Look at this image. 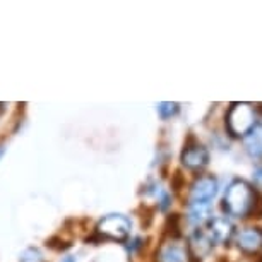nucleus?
I'll return each instance as SVG.
<instances>
[{
  "instance_id": "7",
  "label": "nucleus",
  "mask_w": 262,
  "mask_h": 262,
  "mask_svg": "<svg viewBox=\"0 0 262 262\" xmlns=\"http://www.w3.org/2000/svg\"><path fill=\"white\" fill-rule=\"evenodd\" d=\"M212 247H214V242H212L209 233H206L202 230H195L189 240L190 260L199 262L201 259H204V257H207L212 252Z\"/></svg>"
},
{
  "instance_id": "14",
  "label": "nucleus",
  "mask_w": 262,
  "mask_h": 262,
  "mask_svg": "<svg viewBox=\"0 0 262 262\" xmlns=\"http://www.w3.org/2000/svg\"><path fill=\"white\" fill-rule=\"evenodd\" d=\"M21 262H41V255L36 249H28L21 255Z\"/></svg>"
},
{
  "instance_id": "6",
  "label": "nucleus",
  "mask_w": 262,
  "mask_h": 262,
  "mask_svg": "<svg viewBox=\"0 0 262 262\" xmlns=\"http://www.w3.org/2000/svg\"><path fill=\"white\" fill-rule=\"evenodd\" d=\"M235 244L244 254H257L262 250V228L249 226V228L240 230L235 235Z\"/></svg>"
},
{
  "instance_id": "10",
  "label": "nucleus",
  "mask_w": 262,
  "mask_h": 262,
  "mask_svg": "<svg viewBox=\"0 0 262 262\" xmlns=\"http://www.w3.org/2000/svg\"><path fill=\"white\" fill-rule=\"evenodd\" d=\"M245 149L252 158H262V123H257L245 136Z\"/></svg>"
},
{
  "instance_id": "3",
  "label": "nucleus",
  "mask_w": 262,
  "mask_h": 262,
  "mask_svg": "<svg viewBox=\"0 0 262 262\" xmlns=\"http://www.w3.org/2000/svg\"><path fill=\"white\" fill-rule=\"evenodd\" d=\"M96 231L103 238L123 242L130 235V221L122 214H110L100 221Z\"/></svg>"
},
{
  "instance_id": "16",
  "label": "nucleus",
  "mask_w": 262,
  "mask_h": 262,
  "mask_svg": "<svg viewBox=\"0 0 262 262\" xmlns=\"http://www.w3.org/2000/svg\"><path fill=\"white\" fill-rule=\"evenodd\" d=\"M254 184L262 189V166L255 168V171H254Z\"/></svg>"
},
{
  "instance_id": "2",
  "label": "nucleus",
  "mask_w": 262,
  "mask_h": 262,
  "mask_svg": "<svg viewBox=\"0 0 262 262\" xmlns=\"http://www.w3.org/2000/svg\"><path fill=\"white\" fill-rule=\"evenodd\" d=\"M257 110L250 103H233L226 113V128L233 137H245L257 123Z\"/></svg>"
},
{
  "instance_id": "18",
  "label": "nucleus",
  "mask_w": 262,
  "mask_h": 262,
  "mask_svg": "<svg viewBox=\"0 0 262 262\" xmlns=\"http://www.w3.org/2000/svg\"><path fill=\"white\" fill-rule=\"evenodd\" d=\"M63 262H74V257H69V259H66Z\"/></svg>"
},
{
  "instance_id": "13",
  "label": "nucleus",
  "mask_w": 262,
  "mask_h": 262,
  "mask_svg": "<svg viewBox=\"0 0 262 262\" xmlns=\"http://www.w3.org/2000/svg\"><path fill=\"white\" fill-rule=\"evenodd\" d=\"M166 230L168 235L171 236V240L179 238L180 236V226H179V214H171L168 217V223H166Z\"/></svg>"
},
{
  "instance_id": "19",
  "label": "nucleus",
  "mask_w": 262,
  "mask_h": 262,
  "mask_svg": "<svg viewBox=\"0 0 262 262\" xmlns=\"http://www.w3.org/2000/svg\"><path fill=\"white\" fill-rule=\"evenodd\" d=\"M0 155H2V147H0Z\"/></svg>"
},
{
  "instance_id": "17",
  "label": "nucleus",
  "mask_w": 262,
  "mask_h": 262,
  "mask_svg": "<svg viewBox=\"0 0 262 262\" xmlns=\"http://www.w3.org/2000/svg\"><path fill=\"white\" fill-rule=\"evenodd\" d=\"M242 262H262V254H249L242 259Z\"/></svg>"
},
{
  "instance_id": "1",
  "label": "nucleus",
  "mask_w": 262,
  "mask_h": 262,
  "mask_svg": "<svg viewBox=\"0 0 262 262\" xmlns=\"http://www.w3.org/2000/svg\"><path fill=\"white\" fill-rule=\"evenodd\" d=\"M257 192L249 182L235 180L228 185L223 197V207L230 216L235 217H249L252 206L255 202Z\"/></svg>"
},
{
  "instance_id": "12",
  "label": "nucleus",
  "mask_w": 262,
  "mask_h": 262,
  "mask_svg": "<svg viewBox=\"0 0 262 262\" xmlns=\"http://www.w3.org/2000/svg\"><path fill=\"white\" fill-rule=\"evenodd\" d=\"M158 112H160V117L161 118H171L179 113V103L175 101H163L158 105Z\"/></svg>"
},
{
  "instance_id": "9",
  "label": "nucleus",
  "mask_w": 262,
  "mask_h": 262,
  "mask_svg": "<svg viewBox=\"0 0 262 262\" xmlns=\"http://www.w3.org/2000/svg\"><path fill=\"white\" fill-rule=\"evenodd\" d=\"M187 252L180 244H177L175 240H170L166 244L160 247L156 254L158 262H185Z\"/></svg>"
},
{
  "instance_id": "5",
  "label": "nucleus",
  "mask_w": 262,
  "mask_h": 262,
  "mask_svg": "<svg viewBox=\"0 0 262 262\" xmlns=\"http://www.w3.org/2000/svg\"><path fill=\"white\" fill-rule=\"evenodd\" d=\"M182 165L189 170H194V171H199L202 168L207 166L209 163V151L206 149L204 146L195 142V144H187L182 151Z\"/></svg>"
},
{
  "instance_id": "8",
  "label": "nucleus",
  "mask_w": 262,
  "mask_h": 262,
  "mask_svg": "<svg viewBox=\"0 0 262 262\" xmlns=\"http://www.w3.org/2000/svg\"><path fill=\"white\" fill-rule=\"evenodd\" d=\"M233 235L235 228L230 220H226V217H212V220H209V236L212 242H220V244L226 245L233 238Z\"/></svg>"
},
{
  "instance_id": "4",
  "label": "nucleus",
  "mask_w": 262,
  "mask_h": 262,
  "mask_svg": "<svg viewBox=\"0 0 262 262\" xmlns=\"http://www.w3.org/2000/svg\"><path fill=\"white\" fill-rule=\"evenodd\" d=\"M217 194V180L212 175H202L194 180L189 192V204L209 202Z\"/></svg>"
},
{
  "instance_id": "11",
  "label": "nucleus",
  "mask_w": 262,
  "mask_h": 262,
  "mask_svg": "<svg viewBox=\"0 0 262 262\" xmlns=\"http://www.w3.org/2000/svg\"><path fill=\"white\" fill-rule=\"evenodd\" d=\"M190 220L194 223H206L211 220V206L209 202H202V204H190Z\"/></svg>"
},
{
  "instance_id": "15",
  "label": "nucleus",
  "mask_w": 262,
  "mask_h": 262,
  "mask_svg": "<svg viewBox=\"0 0 262 262\" xmlns=\"http://www.w3.org/2000/svg\"><path fill=\"white\" fill-rule=\"evenodd\" d=\"M249 217H262V195L257 194L255 202H254V206H252V211H250Z\"/></svg>"
}]
</instances>
